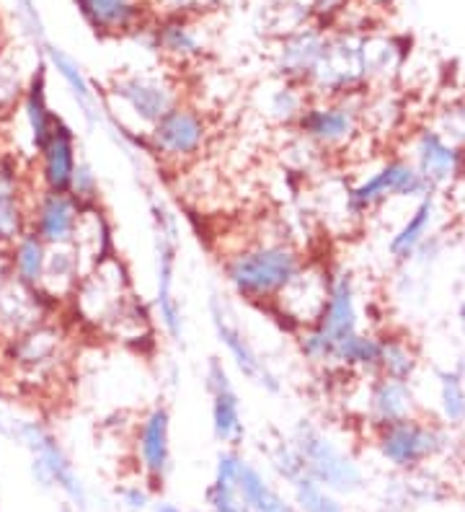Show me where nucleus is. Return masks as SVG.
I'll list each match as a JSON object with an SVG mask.
<instances>
[{"instance_id": "1", "label": "nucleus", "mask_w": 465, "mask_h": 512, "mask_svg": "<svg viewBox=\"0 0 465 512\" xmlns=\"http://www.w3.org/2000/svg\"><path fill=\"white\" fill-rule=\"evenodd\" d=\"M305 264V256L282 238L254 241L225 254L223 277L238 298L264 308L272 306Z\"/></svg>"}, {"instance_id": "2", "label": "nucleus", "mask_w": 465, "mask_h": 512, "mask_svg": "<svg viewBox=\"0 0 465 512\" xmlns=\"http://www.w3.org/2000/svg\"><path fill=\"white\" fill-rule=\"evenodd\" d=\"M11 438L19 440L29 450L31 479L44 492H60L70 507L86 512L91 505V494L75 469L73 458L60 443L55 432L37 419H19L11 422Z\"/></svg>"}, {"instance_id": "3", "label": "nucleus", "mask_w": 465, "mask_h": 512, "mask_svg": "<svg viewBox=\"0 0 465 512\" xmlns=\"http://www.w3.org/2000/svg\"><path fill=\"white\" fill-rule=\"evenodd\" d=\"M360 329V295H357L354 277L349 275L347 269L331 272L329 295H326V303H323L318 319L308 329L298 331L300 355L310 365L331 368L336 347Z\"/></svg>"}, {"instance_id": "4", "label": "nucleus", "mask_w": 465, "mask_h": 512, "mask_svg": "<svg viewBox=\"0 0 465 512\" xmlns=\"http://www.w3.org/2000/svg\"><path fill=\"white\" fill-rule=\"evenodd\" d=\"M375 450L388 469L396 474H411V471L427 469L429 463L453 456L455 432L453 427L429 422L414 414L383 430H375Z\"/></svg>"}, {"instance_id": "5", "label": "nucleus", "mask_w": 465, "mask_h": 512, "mask_svg": "<svg viewBox=\"0 0 465 512\" xmlns=\"http://www.w3.org/2000/svg\"><path fill=\"white\" fill-rule=\"evenodd\" d=\"M295 450L303 458V469L339 497H352L367 487V474L357 456H352L341 443H336L321 425L300 419L290 432Z\"/></svg>"}, {"instance_id": "6", "label": "nucleus", "mask_w": 465, "mask_h": 512, "mask_svg": "<svg viewBox=\"0 0 465 512\" xmlns=\"http://www.w3.org/2000/svg\"><path fill=\"white\" fill-rule=\"evenodd\" d=\"M155 246V316L171 342H184V308L176 293V269H179V223L163 202H150Z\"/></svg>"}, {"instance_id": "7", "label": "nucleus", "mask_w": 465, "mask_h": 512, "mask_svg": "<svg viewBox=\"0 0 465 512\" xmlns=\"http://www.w3.org/2000/svg\"><path fill=\"white\" fill-rule=\"evenodd\" d=\"M370 86L367 75V39L354 34H326L318 65L310 75V99H347L362 96Z\"/></svg>"}, {"instance_id": "8", "label": "nucleus", "mask_w": 465, "mask_h": 512, "mask_svg": "<svg viewBox=\"0 0 465 512\" xmlns=\"http://www.w3.org/2000/svg\"><path fill=\"white\" fill-rule=\"evenodd\" d=\"M109 99L119 107L114 117L135 132H148L179 104L181 91L171 78L155 73H122L109 86Z\"/></svg>"}, {"instance_id": "9", "label": "nucleus", "mask_w": 465, "mask_h": 512, "mask_svg": "<svg viewBox=\"0 0 465 512\" xmlns=\"http://www.w3.org/2000/svg\"><path fill=\"white\" fill-rule=\"evenodd\" d=\"M429 184L416 171V166L406 158H388L362 176L360 182L347 187L344 192V207L352 218H367L391 200H422L429 194Z\"/></svg>"}, {"instance_id": "10", "label": "nucleus", "mask_w": 465, "mask_h": 512, "mask_svg": "<svg viewBox=\"0 0 465 512\" xmlns=\"http://www.w3.org/2000/svg\"><path fill=\"white\" fill-rule=\"evenodd\" d=\"M362 96H347V99H310L300 119L292 130L298 138L316 148L318 153L344 150L360 138L365 125L362 117Z\"/></svg>"}, {"instance_id": "11", "label": "nucleus", "mask_w": 465, "mask_h": 512, "mask_svg": "<svg viewBox=\"0 0 465 512\" xmlns=\"http://www.w3.org/2000/svg\"><path fill=\"white\" fill-rule=\"evenodd\" d=\"M3 355L13 375H19L24 383H52L65 363V334L42 321L16 337L3 339Z\"/></svg>"}, {"instance_id": "12", "label": "nucleus", "mask_w": 465, "mask_h": 512, "mask_svg": "<svg viewBox=\"0 0 465 512\" xmlns=\"http://www.w3.org/2000/svg\"><path fill=\"white\" fill-rule=\"evenodd\" d=\"M210 127H207L205 114L197 107L179 101L166 117H161L145 132V150L148 156L158 158L171 166L189 163L205 150Z\"/></svg>"}, {"instance_id": "13", "label": "nucleus", "mask_w": 465, "mask_h": 512, "mask_svg": "<svg viewBox=\"0 0 465 512\" xmlns=\"http://www.w3.org/2000/svg\"><path fill=\"white\" fill-rule=\"evenodd\" d=\"M73 300L83 321L109 329L122 316L124 308L132 303L130 282H127L122 262L114 256H106L104 262H99L91 272L83 275Z\"/></svg>"}, {"instance_id": "14", "label": "nucleus", "mask_w": 465, "mask_h": 512, "mask_svg": "<svg viewBox=\"0 0 465 512\" xmlns=\"http://www.w3.org/2000/svg\"><path fill=\"white\" fill-rule=\"evenodd\" d=\"M207 308H210V324L212 329H215L217 342L223 344L225 352H228L230 357V363L236 365L238 373H241L246 381L254 383V386H259L261 391H267V394H279V391H282L279 375L274 373L272 365L259 355L254 342L248 339L243 326L238 324L233 308L228 306V300H225L220 293H212Z\"/></svg>"}, {"instance_id": "15", "label": "nucleus", "mask_w": 465, "mask_h": 512, "mask_svg": "<svg viewBox=\"0 0 465 512\" xmlns=\"http://www.w3.org/2000/svg\"><path fill=\"white\" fill-rule=\"evenodd\" d=\"M132 461L137 476L150 489L166 484L174 469V445H171V412L166 404H153L140 417L132 435Z\"/></svg>"}, {"instance_id": "16", "label": "nucleus", "mask_w": 465, "mask_h": 512, "mask_svg": "<svg viewBox=\"0 0 465 512\" xmlns=\"http://www.w3.org/2000/svg\"><path fill=\"white\" fill-rule=\"evenodd\" d=\"M205 391L210 396L212 435L223 448H241L246 440L241 396L220 357H210L205 368Z\"/></svg>"}, {"instance_id": "17", "label": "nucleus", "mask_w": 465, "mask_h": 512, "mask_svg": "<svg viewBox=\"0 0 465 512\" xmlns=\"http://www.w3.org/2000/svg\"><path fill=\"white\" fill-rule=\"evenodd\" d=\"M411 163L432 192L450 189L465 179V145L447 140L434 127H422L411 140Z\"/></svg>"}, {"instance_id": "18", "label": "nucleus", "mask_w": 465, "mask_h": 512, "mask_svg": "<svg viewBox=\"0 0 465 512\" xmlns=\"http://www.w3.org/2000/svg\"><path fill=\"white\" fill-rule=\"evenodd\" d=\"M29 184L19 153L3 150L0 156V251L29 231Z\"/></svg>"}, {"instance_id": "19", "label": "nucleus", "mask_w": 465, "mask_h": 512, "mask_svg": "<svg viewBox=\"0 0 465 512\" xmlns=\"http://www.w3.org/2000/svg\"><path fill=\"white\" fill-rule=\"evenodd\" d=\"M329 280V269L305 264L298 275H295V280L274 298L272 306L277 308L279 316H282L292 329H308V326L318 319V313H321L323 303H326Z\"/></svg>"}, {"instance_id": "20", "label": "nucleus", "mask_w": 465, "mask_h": 512, "mask_svg": "<svg viewBox=\"0 0 465 512\" xmlns=\"http://www.w3.org/2000/svg\"><path fill=\"white\" fill-rule=\"evenodd\" d=\"M81 213L68 192L39 189V194L29 197V231L37 233L47 246H73Z\"/></svg>"}, {"instance_id": "21", "label": "nucleus", "mask_w": 465, "mask_h": 512, "mask_svg": "<svg viewBox=\"0 0 465 512\" xmlns=\"http://www.w3.org/2000/svg\"><path fill=\"white\" fill-rule=\"evenodd\" d=\"M362 386V417L375 430L409 419L416 414V396L411 381H396L388 375H372Z\"/></svg>"}, {"instance_id": "22", "label": "nucleus", "mask_w": 465, "mask_h": 512, "mask_svg": "<svg viewBox=\"0 0 465 512\" xmlns=\"http://www.w3.org/2000/svg\"><path fill=\"white\" fill-rule=\"evenodd\" d=\"M39 161V184L47 192H68L70 179L78 166V138L75 130L65 117L57 114V122L52 127L50 138L37 150Z\"/></svg>"}, {"instance_id": "23", "label": "nucleus", "mask_w": 465, "mask_h": 512, "mask_svg": "<svg viewBox=\"0 0 465 512\" xmlns=\"http://www.w3.org/2000/svg\"><path fill=\"white\" fill-rule=\"evenodd\" d=\"M42 47V60L47 63V68H52L60 75L65 88H68L70 96H73V101L78 104V109H81L83 119L93 127H104V119L109 109H104L101 96L96 94V88H93L91 78H88L86 70L81 68V63H78L73 55H68V52L62 50V47H55V44L44 42Z\"/></svg>"}, {"instance_id": "24", "label": "nucleus", "mask_w": 465, "mask_h": 512, "mask_svg": "<svg viewBox=\"0 0 465 512\" xmlns=\"http://www.w3.org/2000/svg\"><path fill=\"white\" fill-rule=\"evenodd\" d=\"M47 70H50L47 68V63L39 60L37 68L29 73V81H26L24 96H21V104H19L26 140H29V148L34 156H37V150L47 143L52 127H55L57 122V112L50 104Z\"/></svg>"}, {"instance_id": "25", "label": "nucleus", "mask_w": 465, "mask_h": 512, "mask_svg": "<svg viewBox=\"0 0 465 512\" xmlns=\"http://www.w3.org/2000/svg\"><path fill=\"white\" fill-rule=\"evenodd\" d=\"M150 0H75V8L83 16L96 37H124L143 26Z\"/></svg>"}, {"instance_id": "26", "label": "nucleus", "mask_w": 465, "mask_h": 512, "mask_svg": "<svg viewBox=\"0 0 465 512\" xmlns=\"http://www.w3.org/2000/svg\"><path fill=\"white\" fill-rule=\"evenodd\" d=\"M326 44V32L321 26H308L300 32L282 39L277 50V73L282 81H290L295 86H308L310 75L316 70L318 57Z\"/></svg>"}, {"instance_id": "27", "label": "nucleus", "mask_w": 465, "mask_h": 512, "mask_svg": "<svg viewBox=\"0 0 465 512\" xmlns=\"http://www.w3.org/2000/svg\"><path fill=\"white\" fill-rule=\"evenodd\" d=\"M233 484L241 500V512H295L292 500L274 484L272 476L264 474L246 456L238 463Z\"/></svg>"}, {"instance_id": "28", "label": "nucleus", "mask_w": 465, "mask_h": 512, "mask_svg": "<svg viewBox=\"0 0 465 512\" xmlns=\"http://www.w3.org/2000/svg\"><path fill=\"white\" fill-rule=\"evenodd\" d=\"M153 37L155 50L176 65L194 63L205 52V39L199 34L197 24L192 21V16H184V13L163 16V21H158L155 26Z\"/></svg>"}, {"instance_id": "29", "label": "nucleus", "mask_w": 465, "mask_h": 512, "mask_svg": "<svg viewBox=\"0 0 465 512\" xmlns=\"http://www.w3.org/2000/svg\"><path fill=\"white\" fill-rule=\"evenodd\" d=\"M434 220H437V197H434V192H429L422 200H416V207L411 210L409 218L403 220L401 228L388 241V254H391L393 262L409 264L414 259L419 246L432 233Z\"/></svg>"}, {"instance_id": "30", "label": "nucleus", "mask_w": 465, "mask_h": 512, "mask_svg": "<svg viewBox=\"0 0 465 512\" xmlns=\"http://www.w3.org/2000/svg\"><path fill=\"white\" fill-rule=\"evenodd\" d=\"M47 254L50 246L44 244L37 233L26 231L6 249V262L11 269V277L19 285L29 290H39L44 282V269H47Z\"/></svg>"}, {"instance_id": "31", "label": "nucleus", "mask_w": 465, "mask_h": 512, "mask_svg": "<svg viewBox=\"0 0 465 512\" xmlns=\"http://www.w3.org/2000/svg\"><path fill=\"white\" fill-rule=\"evenodd\" d=\"M86 269H83L81 256L75 251V246H50L47 254V269H44L42 293L50 295L52 300L73 298L78 282L83 280Z\"/></svg>"}, {"instance_id": "32", "label": "nucleus", "mask_w": 465, "mask_h": 512, "mask_svg": "<svg viewBox=\"0 0 465 512\" xmlns=\"http://www.w3.org/2000/svg\"><path fill=\"white\" fill-rule=\"evenodd\" d=\"M380 352H383V337L375 331H357L336 347L334 365L331 368L349 370L362 378H372L380 373Z\"/></svg>"}, {"instance_id": "33", "label": "nucleus", "mask_w": 465, "mask_h": 512, "mask_svg": "<svg viewBox=\"0 0 465 512\" xmlns=\"http://www.w3.org/2000/svg\"><path fill=\"white\" fill-rule=\"evenodd\" d=\"M308 91L303 86H295L290 81H279L274 86L267 88V94H264V117L269 122L279 127H295V122L300 119L303 109L308 107Z\"/></svg>"}, {"instance_id": "34", "label": "nucleus", "mask_w": 465, "mask_h": 512, "mask_svg": "<svg viewBox=\"0 0 465 512\" xmlns=\"http://www.w3.org/2000/svg\"><path fill=\"white\" fill-rule=\"evenodd\" d=\"M437 406L442 425H465V375L460 370H440L437 373Z\"/></svg>"}, {"instance_id": "35", "label": "nucleus", "mask_w": 465, "mask_h": 512, "mask_svg": "<svg viewBox=\"0 0 465 512\" xmlns=\"http://www.w3.org/2000/svg\"><path fill=\"white\" fill-rule=\"evenodd\" d=\"M290 500L295 505V512H347L339 494L318 484L316 479H310L308 474L292 481Z\"/></svg>"}, {"instance_id": "36", "label": "nucleus", "mask_w": 465, "mask_h": 512, "mask_svg": "<svg viewBox=\"0 0 465 512\" xmlns=\"http://www.w3.org/2000/svg\"><path fill=\"white\" fill-rule=\"evenodd\" d=\"M419 368V352L414 344L403 337H383V352H380V373L396 381H411Z\"/></svg>"}, {"instance_id": "37", "label": "nucleus", "mask_w": 465, "mask_h": 512, "mask_svg": "<svg viewBox=\"0 0 465 512\" xmlns=\"http://www.w3.org/2000/svg\"><path fill=\"white\" fill-rule=\"evenodd\" d=\"M26 81H29V75H24L19 60L8 55L6 50L0 52V119L11 117L19 109Z\"/></svg>"}, {"instance_id": "38", "label": "nucleus", "mask_w": 465, "mask_h": 512, "mask_svg": "<svg viewBox=\"0 0 465 512\" xmlns=\"http://www.w3.org/2000/svg\"><path fill=\"white\" fill-rule=\"evenodd\" d=\"M267 466L274 479L287 484V487L305 474L303 458H300L290 438H277L267 445Z\"/></svg>"}, {"instance_id": "39", "label": "nucleus", "mask_w": 465, "mask_h": 512, "mask_svg": "<svg viewBox=\"0 0 465 512\" xmlns=\"http://www.w3.org/2000/svg\"><path fill=\"white\" fill-rule=\"evenodd\" d=\"M68 194L78 202L81 210H91V207L101 205V182H99V174H96V169H93L91 163L78 161L73 179H70Z\"/></svg>"}, {"instance_id": "40", "label": "nucleus", "mask_w": 465, "mask_h": 512, "mask_svg": "<svg viewBox=\"0 0 465 512\" xmlns=\"http://www.w3.org/2000/svg\"><path fill=\"white\" fill-rule=\"evenodd\" d=\"M117 500L124 512H150V507H153V489L137 476L132 481H124L122 487L117 489Z\"/></svg>"}, {"instance_id": "41", "label": "nucleus", "mask_w": 465, "mask_h": 512, "mask_svg": "<svg viewBox=\"0 0 465 512\" xmlns=\"http://www.w3.org/2000/svg\"><path fill=\"white\" fill-rule=\"evenodd\" d=\"M434 130H440L447 140H453V143L465 145V99L453 101L450 107L442 109L437 114V127Z\"/></svg>"}, {"instance_id": "42", "label": "nucleus", "mask_w": 465, "mask_h": 512, "mask_svg": "<svg viewBox=\"0 0 465 512\" xmlns=\"http://www.w3.org/2000/svg\"><path fill=\"white\" fill-rule=\"evenodd\" d=\"M13 3H16V16H19L21 26H24L26 37L34 44H44V24L39 19L34 0H13Z\"/></svg>"}, {"instance_id": "43", "label": "nucleus", "mask_w": 465, "mask_h": 512, "mask_svg": "<svg viewBox=\"0 0 465 512\" xmlns=\"http://www.w3.org/2000/svg\"><path fill=\"white\" fill-rule=\"evenodd\" d=\"M349 3H352V0H313V16H316L318 26L323 29L326 24H331Z\"/></svg>"}, {"instance_id": "44", "label": "nucleus", "mask_w": 465, "mask_h": 512, "mask_svg": "<svg viewBox=\"0 0 465 512\" xmlns=\"http://www.w3.org/2000/svg\"><path fill=\"white\" fill-rule=\"evenodd\" d=\"M150 512H184L181 510L176 502H168V500H158L153 502V507H150Z\"/></svg>"}, {"instance_id": "45", "label": "nucleus", "mask_w": 465, "mask_h": 512, "mask_svg": "<svg viewBox=\"0 0 465 512\" xmlns=\"http://www.w3.org/2000/svg\"><path fill=\"white\" fill-rule=\"evenodd\" d=\"M8 280H11V269H8L6 262V251H0V288H3Z\"/></svg>"}, {"instance_id": "46", "label": "nucleus", "mask_w": 465, "mask_h": 512, "mask_svg": "<svg viewBox=\"0 0 465 512\" xmlns=\"http://www.w3.org/2000/svg\"><path fill=\"white\" fill-rule=\"evenodd\" d=\"M458 324H460V329H463V334H465V300L460 303V308H458Z\"/></svg>"}, {"instance_id": "47", "label": "nucleus", "mask_w": 465, "mask_h": 512, "mask_svg": "<svg viewBox=\"0 0 465 512\" xmlns=\"http://www.w3.org/2000/svg\"><path fill=\"white\" fill-rule=\"evenodd\" d=\"M0 435H11V425L3 422V419H0Z\"/></svg>"}, {"instance_id": "48", "label": "nucleus", "mask_w": 465, "mask_h": 512, "mask_svg": "<svg viewBox=\"0 0 465 512\" xmlns=\"http://www.w3.org/2000/svg\"><path fill=\"white\" fill-rule=\"evenodd\" d=\"M6 50V37H3V26H0V52Z\"/></svg>"}, {"instance_id": "49", "label": "nucleus", "mask_w": 465, "mask_h": 512, "mask_svg": "<svg viewBox=\"0 0 465 512\" xmlns=\"http://www.w3.org/2000/svg\"><path fill=\"white\" fill-rule=\"evenodd\" d=\"M60 512H81V510H75V507H70V505H68V502H65V505H62V507H60Z\"/></svg>"}, {"instance_id": "50", "label": "nucleus", "mask_w": 465, "mask_h": 512, "mask_svg": "<svg viewBox=\"0 0 465 512\" xmlns=\"http://www.w3.org/2000/svg\"><path fill=\"white\" fill-rule=\"evenodd\" d=\"M463 231H465V210H463Z\"/></svg>"}, {"instance_id": "51", "label": "nucleus", "mask_w": 465, "mask_h": 512, "mask_svg": "<svg viewBox=\"0 0 465 512\" xmlns=\"http://www.w3.org/2000/svg\"><path fill=\"white\" fill-rule=\"evenodd\" d=\"M192 512H202V510H192Z\"/></svg>"}, {"instance_id": "52", "label": "nucleus", "mask_w": 465, "mask_h": 512, "mask_svg": "<svg viewBox=\"0 0 465 512\" xmlns=\"http://www.w3.org/2000/svg\"><path fill=\"white\" fill-rule=\"evenodd\" d=\"M0 156H3V150H0Z\"/></svg>"}]
</instances>
